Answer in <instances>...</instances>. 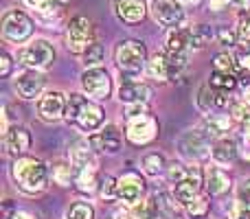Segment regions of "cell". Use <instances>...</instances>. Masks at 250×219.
I'll return each mask as SVG.
<instances>
[{
  "mask_svg": "<svg viewBox=\"0 0 250 219\" xmlns=\"http://www.w3.org/2000/svg\"><path fill=\"white\" fill-rule=\"evenodd\" d=\"M117 191H119V199L132 206L145 193V182H143V178L138 173H125L117 180Z\"/></svg>",
  "mask_w": 250,
  "mask_h": 219,
  "instance_id": "obj_13",
  "label": "cell"
},
{
  "mask_svg": "<svg viewBox=\"0 0 250 219\" xmlns=\"http://www.w3.org/2000/svg\"><path fill=\"white\" fill-rule=\"evenodd\" d=\"M229 7H233L230 0H208V9L211 11H226Z\"/></svg>",
  "mask_w": 250,
  "mask_h": 219,
  "instance_id": "obj_46",
  "label": "cell"
},
{
  "mask_svg": "<svg viewBox=\"0 0 250 219\" xmlns=\"http://www.w3.org/2000/svg\"><path fill=\"white\" fill-rule=\"evenodd\" d=\"M70 162H73L75 171L83 167H97V158H95V147L90 140L86 138H77V140L70 145Z\"/></svg>",
  "mask_w": 250,
  "mask_h": 219,
  "instance_id": "obj_18",
  "label": "cell"
},
{
  "mask_svg": "<svg viewBox=\"0 0 250 219\" xmlns=\"http://www.w3.org/2000/svg\"><path fill=\"white\" fill-rule=\"evenodd\" d=\"M217 42H220L222 46H235V44L239 42L237 31H230L229 26H220V29H217Z\"/></svg>",
  "mask_w": 250,
  "mask_h": 219,
  "instance_id": "obj_40",
  "label": "cell"
},
{
  "mask_svg": "<svg viewBox=\"0 0 250 219\" xmlns=\"http://www.w3.org/2000/svg\"><path fill=\"white\" fill-rule=\"evenodd\" d=\"M101 198L105 202H112V199H119V191H117V180L110 176H105V180H101Z\"/></svg>",
  "mask_w": 250,
  "mask_h": 219,
  "instance_id": "obj_39",
  "label": "cell"
},
{
  "mask_svg": "<svg viewBox=\"0 0 250 219\" xmlns=\"http://www.w3.org/2000/svg\"><path fill=\"white\" fill-rule=\"evenodd\" d=\"M147 13V0H114V16L123 24H138Z\"/></svg>",
  "mask_w": 250,
  "mask_h": 219,
  "instance_id": "obj_14",
  "label": "cell"
},
{
  "mask_svg": "<svg viewBox=\"0 0 250 219\" xmlns=\"http://www.w3.org/2000/svg\"><path fill=\"white\" fill-rule=\"evenodd\" d=\"M147 70H149V75L154 79H158V81H169V79H173L171 77V66H169L167 51L156 53V55L151 57V61L147 64Z\"/></svg>",
  "mask_w": 250,
  "mask_h": 219,
  "instance_id": "obj_24",
  "label": "cell"
},
{
  "mask_svg": "<svg viewBox=\"0 0 250 219\" xmlns=\"http://www.w3.org/2000/svg\"><path fill=\"white\" fill-rule=\"evenodd\" d=\"M51 173H53V180L57 182L60 186H68L70 184V178H73V173H75V167H73V162H55L51 167Z\"/></svg>",
  "mask_w": 250,
  "mask_h": 219,
  "instance_id": "obj_30",
  "label": "cell"
},
{
  "mask_svg": "<svg viewBox=\"0 0 250 219\" xmlns=\"http://www.w3.org/2000/svg\"><path fill=\"white\" fill-rule=\"evenodd\" d=\"M112 219H134V217L129 213V208H119V211L112 213Z\"/></svg>",
  "mask_w": 250,
  "mask_h": 219,
  "instance_id": "obj_49",
  "label": "cell"
},
{
  "mask_svg": "<svg viewBox=\"0 0 250 219\" xmlns=\"http://www.w3.org/2000/svg\"><path fill=\"white\" fill-rule=\"evenodd\" d=\"M151 211H154V204L149 199H138L136 204H132L129 213L134 219H151Z\"/></svg>",
  "mask_w": 250,
  "mask_h": 219,
  "instance_id": "obj_37",
  "label": "cell"
},
{
  "mask_svg": "<svg viewBox=\"0 0 250 219\" xmlns=\"http://www.w3.org/2000/svg\"><path fill=\"white\" fill-rule=\"evenodd\" d=\"M53 61H55L53 44L44 38H38V40H33V42L18 48V64H22L24 68L46 70V68H51Z\"/></svg>",
  "mask_w": 250,
  "mask_h": 219,
  "instance_id": "obj_4",
  "label": "cell"
},
{
  "mask_svg": "<svg viewBox=\"0 0 250 219\" xmlns=\"http://www.w3.org/2000/svg\"><path fill=\"white\" fill-rule=\"evenodd\" d=\"M200 186H202V173H200L198 167H189L187 176L178 184H173V195L178 198V202L187 204L195 195H200Z\"/></svg>",
  "mask_w": 250,
  "mask_h": 219,
  "instance_id": "obj_15",
  "label": "cell"
},
{
  "mask_svg": "<svg viewBox=\"0 0 250 219\" xmlns=\"http://www.w3.org/2000/svg\"><path fill=\"white\" fill-rule=\"evenodd\" d=\"M66 120L77 125L82 132L95 134L104 127L105 123V112L101 105L90 101L88 97L79 95V92H70L68 103H66Z\"/></svg>",
  "mask_w": 250,
  "mask_h": 219,
  "instance_id": "obj_1",
  "label": "cell"
},
{
  "mask_svg": "<svg viewBox=\"0 0 250 219\" xmlns=\"http://www.w3.org/2000/svg\"><path fill=\"white\" fill-rule=\"evenodd\" d=\"M44 75L40 70H33V68H26L24 73L16 75L13 79V90L18 92V97L22 99H40L44 92Z\"/></svg>",
  "mask_w": 250,
  "mask_h": 219,
  "instance_id": "obj_11",
  "label": "cell"
},
{
  "mask_svg": "<svg viewBox=\"0 0 250 219\" xmlns=\"http://www.w3.org/2000/svg\"><path fill=\"white\" fill-rule=\"evenodd\" d=\"M187 206V213H189L191 217H204L208 213V202H207V198H202V195H195L191 202H187L185 204Z\"/></svg>",
  "mask_w": 250,
  "mask_h": 219,
  "instance_id": "obj_34",
  "label": "cell"
},
{
  "mask_svg": "<svg viewBox=\"0 0 250 219\" xmlns=\"http://www.w3.org/2000/svg\"><path fill=\"white\" fill-rule=\"evenodd\" d=\"M151 99V88L138 81H123L119 88V101L125 105L132 103H147Z\"/></svg>",
  "mask_w": 250,
  "mask_h": 219,
  "instance_id": "obj_19",
  "label": "cell"
},
{
  "mask_svg": "<svg viewBox=\"0 0 250 219\" xmlns=\"http://www.w3.org/2000/svg\"><path fill=\"white\" fill-rule=\"evenodd\" d=\"M11 176L16 186L26 195L42 193L48 186V169L38 158H18L11 167Z\"/></svg>",
  "mask_w": 250,
  "mask_h": 219,
  "instance_id": "obj_2",
  "label": "cell"
},
{
  "mask_svg": "<svg viewBox=\"0 0 250 219\" xmlns=\"http://www.w3.org/2000/svg\"><path fill=\"white\" fill-rule=\"evenodd\" d=\"M235 198H237V206L250 211V178L248 180H242L235 191Z\"/></svg>",
  "mask_w": 250,
  "mask_h": 219,
  "instance_id": "obj_38",
  "label": "cell"
},
{
  "mask_svg": "<svg viewBox=\"0 0 250 219\" xmlns=\"http://www.w3.org/2000/svg\"><path fill=\"white\" fill-rule=\"evenodd\" d=\"M11 219H35V217L31 215L29 211H16V213L11 215Z\"/></svg>",
  "mask_w": 250,
  "mask_h": 219,
  "instance_id": "obj_50",
  "label": "cell"
},
{
  "mask_svg": "<svg viewBox=\"0 0 250 219\" xmlns=\"http://www.w3.org/2000/svg\"><path fill=\"white\" fill-rule=\"evenodd\" d=\"M66 103L68 97L60 90H48L38 99V116L46 123H55L60 119H66Z\"/></svg>",
  "mask_w": 250,
  "mask_h": 219,
  "instance_id": "obj_10",
  "label": "cell"
},
{
  "mask_svg": "<svg viewBox=\"0 0 250 219\" xmlns=\"http://www.w3.org/2000/svg\"><path fill=\"white\" fill-rule=\"evenodd\" d=\"M239 151H242V156L246 160H250V125H246V129H244V134L239 136V142H237Z\"/></svg>",
  "mask_w": 250,
  "mask_h": 219,
  "instance_id": "obj_44",
  "label": "cell"
},
{
  "mask_svg": "<svg viewBox=\"0 0 250 219\" xmlns=\"http://www.w3.org/2000/svg\"><path fill=\"white\" fill-rule=\"evenodd\" d=\"M215 92H211V83L208 86H202L198 92V108L200 112H204V114H208L213 108H215Z\"/></svg>",
  "mask_w": 250,
  "mask_h": 219,
  "instance_id": "obj_32",
  "label": "cell"
},
{
  "mask_svg": "<svg viewBox=\"0 0 250 219\" xmlns=\"http://www.w3.org/2000/svg\"><path fill=\"white\" fill-rule=\"evenodd\" d=\"M114 61L121 70L123 81H136L147 64V48L138 40H123L114 48Z\"/></svg>",
  "mask_w": 250,
  "mask_h": 219,
  "instance_id": "obj_3",
  "label": "cell"
},
{
  "mask_svg": "<svg viewBox=\"0 0 250 219\" xmlns=\"http://www.w3.org/2000/svg\"><path fill=\"white\" fill-rule=\"evenodd\" d=\"M213 66H215V70H222V73H235V68H239L237 57L229 55V53H220V55H215Z\"/></svg>",
  "mask_w": 250,
  "mask_h": 219,
  "instance_id": "obj_36",
  "label": "cell"
},
{
  "mask_svg": "<svg viewBox=\"0 0 250 219\" xmlns=\"http://www.w3.org/2000/svg\"><path fill=\"white\" fill-rule=\"evenodd\" d=\"M230 219H250V211H246V208H239V211L235 213Z\"/></svg>",
  "mask_w": 250,
  "mask_h": 219,
  "instance_id": "obj_51",
  "label": "cell"
},
{
  "mask_svg": "<svg viewBox=\"0 0 250 219\" xmlns=\"http://www.w3.org/2000/svg\"><path fill=\"white\" fill-rule=\"evenodd\" d=\"M187 171H189V167H185V164H173V167H169L167 169L169 184H178V182H180L182 178L187 176Z\"/></svg>",
  "mask_w": 250,
  "mask_h": 219,
  "instance_id": "obj_42",
  "label": "cell"
},
{
  "mask_svg": "<svg viewBox=\"0 0 250 219\" xmlns=\"http://www.w3.org/2000/svg\"><path fill=\"white\" fill-rule=\"evenodd\" d=\"M104 57H105V48L101 46V44L95 42L86 53H83V64H86V68H92V66H101Z\"/></svg>",
  "mask_w": 250,
  "mask_h": 219,
  "instance_id": "obj_33",
  "label": "cell"
},
{
  "mask_svg": "<svg viewBox=\"0 0 250 219\" xmlns=\"http://www.w3.org/2000/svg\"><path fill=\"white\" fill-rule=\"evenodd\" d=\"M242 99H246L248 103H250V86H246V88H244V95H242Z\"/></svg>",
  "mask_w": 250,
  "mask_h": 219,
  "instance_id": "obj_52",
  "label": "cell"
},
{
  "mask_svg": "<svg viewBox=\"0 0 250 219\" xmlns=\"http://www.w3.org/2000/svg\"><path fill=\"white\" fill-rule=\"evenodd\" d=\"M33 35V20L26 16L24 11L18 9H9L2 16V38L7 42L22 44Z\"/></svg>",
  "mask_w": 250,
  "mask_h": 219,
  "instance_id": "obj_7",
  "label": "cell"
},
{
  "mask_svg": "<svg viewBox=\"0 0 250 219\" xmlns=\"http://www.w3.org/2000/svg\"><path fill=\"white\" fill-rule=\"evenodd\" d=\"M95 44V29L92 22L86 16H75L68 22V31H66V46L75 55H83L88 48Z\"/></svg>",
  "mask_w": 250,
  "mask_h": 219,
  "instance_id": "obj_6",
  "label": "cell"
},
{
  "mask_svg": "<svg viewBox=\"0 0 250 219\" xmlns=\"http://www.w3.org/2000/svg\"><path fill=\"white\" fill-rule=\"evenodd\" d=\"M176 199H178L176 195L171 198V195H167V193H160V195H158V206L163 208V211H167L169 215H176V213H178V204H176Z\"/></svg>",
  "mask_w": 250,
  "mask_h": 219,
  "instance_id": "obj_41",
  "label": "cell"
},
{
  "mask_svg": "<svg viewBox=\"0 0 250 219\" xmlns=\"http://www.w3.org/2000/svg\"><path fill=\"white\" fill-rule=\"evenodd\" d=\"M90 142L97 151H104V154H117L121 149V132H119L117 125H105L99 132H95L90 136Z\"/></svg>",
  "mask_w": 250,
  "mask_h": 219,
  "instance_id": "obj_17",
  "label": "cell"
},
{
  "mask_svg": "<svg viewBox=\"0 0 250 219\" xmlns=\"http://www.w3.org/2000/svg\"><path fill=\"white\" fill-rule=\"evenodd\" d=\"M230 125H233V116L230 114H211V112H208V114L204 116V129H207L211 136H224L230 129Z\"/></svg>",
  "mask_w": 250,
  "mask_h": 219,
  "instance_id": "obj_25",
  "label": "cell"
},
{
  "mask_svg": "<svg viewBox=\"0 0 250 219\" xmlns=\"http://www.w3.org/2000/svg\"><path fill=\"white\" fill-rule=\"evenodd\" d=\"M191 48V26H176L167 35V51L182 53Z\"/></svg>",
  "mask_w": 250,
  "mask_h": 219,
  "instance_id": "obj_23",
  "label": "cell"
},
{
  "mask_svg": "<svg viewBox=\"0 0 250 219\" xmlns=\"http://www.w3.org/2000/svg\"><path fill=\"white\" fill-rule=\"evenodd\" d=\"M237 154H239V147L237 142L229 140V138H220V140L213 142V160H215L220 167H233L235 160H237Z\"/></svg>",
  "mask_w": 250,
  "mask_h": 219,
  "instance_id": "obj_20",
  "label": "cell"
},
{
  "mask_svg": "<svg viewBox=\"0 0 250 219\" xmlns=\"http://www.w3.org/2000/svg\"><path fill=\"white\" fill-rule=\"evenodd\" d=\"M215 31L211 24H193L191 26V48H204L213 40Z\"/></svg>",
  "mask_w": 250,
  "mask_h": 219,
  "instance_id": "obj_27",
  "label": "cell"
},
{
  "mask_svg": "<svg viewBox=\"0 0 250 219\" xmlns=\"http://www.w3.org/2000/svg\"><path fill=\"white\" fill-rule=\"evenodd\" d=\"M147 114V103H132L125 108V119L134 120V119H141V116Z\"/></svg>",
  "mask_w": 250,
  "mask_h": 219,
  "instance_id": "obj_43",
  "label": "cell"
},
{
  "mask_svg": "<svg viewBox=\"0 0 250 219\" xmlns=\"http://www.w3.org/2000/svg\"><path fill=\"white\" fill-rule=\"evenodd\" d=\"M9 73H11V57H9V53H2L0 55V75L7 77Z\"/></svg>",
  "mask_w": 250,
  "mask_h": 219,
  "instance_id": "obj_45",
  "label": "cell"
},
{
  "mask_svg": "<svg viewBox=\"0 0 250 219\" xmlns=\"http://www.w3.org/2000/svg\"><path fill=\"white\" fill-rule=\"evenodd\" d=\"M66 219H95V208L88 202H75L66 211Z\"/></svg>",
  "mask_w": 250,
  "mask_h": 219,
  "instance_id": "obj_31",
  "label": "cell"
},
{
  "mask_svg": "<svg viewBox=\"0 0 250 219\" xmlns=\"http://www.w3.org/2000/svg\"><path fill=\"white\" fill-rule=\"evenodd\" d=\"M31 142H33V138H31V132L26 127H11L7 129V132L2 134V147L7 149V154L11 156H22L24 151H29Z\"/></svg>",
  "mask_w": 250,
  "mask_h": 219,
  "instance_id": "obj_16",
  "label": "cell"
},
{
  "mask_svg": "<svg viewBox=\"0 0 250 219\" xmlns=\"http://www.w3.org/2000/svg\"><path fill=\"white\" fill-rule=\"evenodd\" d=\"M141 167L147 176H160V173L167 171V160L158 151H149V154H145L141 158Z\"/></svg>",
  "mask_w": 250,
  "mask_h": 219,
  "instance_id": "obj_26",
  "label": "cell"
},
{
  "mask_svg": "<svg viewBox=\"0 0 250 219\" xmlns=\"http://www.w3.org/2000/svg\"><path fill=\"white\" fill-rule=\"evenodd\" d=\"M237 66L244 70V73L250 75V51L242 53V55H237Z\"/></svg>",
  "mask_w": 250,
  "mask_h": 219,
  "instance_id": "obj_47",
  "label": "cell"
},
{
  "mask_svg": "<svg viewBox=\"0 0 250 219\" xmlns=\"http://www.w3.org/2000/svg\"><path fill=\"white\" fill-rule=\"evenodd\" d=\"M237 38L246 51H250V11H244V16L239 18V26H237Z\"/></svg>",
  "mask_w": 250,
  "mask_h": 219,
  "instance_id": "obj_35",
  "label": "cell"
},
{
  "mask_svg": "<svg viewBox=\"0 0 250 219\" xmlns=\"http://www.w3.org/2000/svg\"><path fill=\"white\" fill-rule=\"evenodd\" d=\"M180 2H182V4H193V7H195V4H200L202 0H180Z\"/></svg>",
  "mask_w": 250,
  "mask_h": 219,
  "instance_id": "obj_53",
  "label": "cell"
},
{
  "mask_svg": "<svg viewBox=\"0 0 250 219\" xmlns=\"http://www.w3.org/2000/svg\"><path fill=\"white\" fill-rule=\"evenodd\" d=\"M151 219H158V217H151Z\"/></svg>",
  "mask_w": 250,
  "mask_h": 219,
  "instance_id": "obj_55",
  "label": "cell"
},
{
  "mask_svg": "<svg viewBox=\"0 0 250 219\" xmlns=\"http://www.w3.org/2000/svg\"><path fill=\"white\" fill-rule=\"evenodd\" d=\"M233 9H239V11H250V0H230Z\"/></svg>",
  "mask_w": 250,
  "mask_h": 219,
  "instance_id": "obj_48",
  "label": "cell"
},
{
  "mask_svg": "<svg viewBox=\"0 0 250 219\" xmlns=\"http://www.w3.org/2000/svg\"><path fill=\"white\" fill-rule=\"evenodd\" d=\"M204 184H207L208 195H224L230 189V178L222 167H208Z\"/></svg>",
  "mask_w": 250,
  "mask_h": 219,
  "instance_id": "obj_21",
  "label": "cell"
},
{
  "mask_svg": "<svg viewBox=\"0 0 250 219\" xmlns=\"http://www.w3.org/2000/svg\"><path fill=\"white\" fill-rule=\"evenodd\" d=\"M158 136V123L151 119L149 114L141 116V119L129 120L127 125V140L136 147H143L147 142H151L154 138Z\"/></svg>",
  "mask_w": 250,
  "mask_h": 219,
  "instance_id": "obj_12",
  "label": "cell"
},
{
  "mask_svg": "<svg viewBox=\"0 0 250 219\" xmlns=\"http://www.w3.org/2000/svg\"><path fill=\"white\" fill-rule=\"evenodd\" d=\"M64 2H68V0H60V4H64Z\"/></svg>",
  "mask_w": 250,
  "mask_h": 219,
  "instance_id": "obj_54",
  "label": "cell"
},
{
  "mask_svg": "<svg viewBox=\"0 0 250 219\" xmlns=\"http://www.w3.org/2000/svg\"><path fill=\"white\" fill-rule=\"evenodd\" d=\"M211 134L207 129H187L180 138H178V154L185 160L191 162H200L213 151L211 147Z\"/></svg>",
  "mask_w": 250,
  "mask_h": 219,
  "instance_id": "obj_5",
  "label": "cell"
},
{
  "mask_svg": "<svg viewBox=\"0 0 250 219\" xmlns=\"http://www.w3.org/2000/svg\"><path fill=\"white\" fill-rule=\"evenodd\" d=\"M149 11L151 18L165 29H176L185 22V9L180 0H151Z\"/></svg>",
  "mask_w": 250,
  "mask_h": 219,
  "instance_id": "obj_9",
  "label": "cell"
},
{
  "mask_svg": "<svg viewBox=\"0 0 250 219\" xmlns=\"http://www.w3.org/2000/svg\"><path fill=\"white\" fill-rule=\"evenodd\" d=\"M75 186H77L79 193H95L97 189H101L99 182V173H97V167H83L75 171Z\"/></svg>",
  "mask_w": 250,
  "mask_h": 219,
  "instance_id": "obj_22",
  "label": "cell"
},
{
  "mask_svg": "<svg viewBox=\"0 0 250 219\" xmlns=\"http://www.w3.org/2000/svg\"><path fill=\"white\" fill-rule=\"evenodd\" d=\"M24 4L35 13V16H48V13L60 11V0H24Z\"/></svg>",
  "mask_w": 250,
  "mask_h": 219,
  "instance_id": "obj_29",
  "label": "cell"
},
{
  "mask_svg": "<svg viewBox=\"0 0 250 219\" xmlns=\"http://www.w3.org/2000/svg\"><path fill=\"white\" fill-rule=\"evenodd\" d=\"M211 88H215V90L220 92H230L235 86H237V77H235V73H222V70H215V73L211 75Z\"/></svg>",
  "mask_w": 250,
  "mask_h": 219,
  "instance_id": "obj_28",
  "label": "cell"
},
{
  "mask_svg": "<svg viewBox=\"0 0 250 219\" xmlns=\"http://www.w3.org/2000/svg\"><path fill=\"white\" fill-rule=\"evenodd\" d=\"M82 81V88L90 99H108L110 92H112V79H110V73L104 68V66H92V68H86L79 77Z\"/></svg>",
  "mask_w": 250,
  "mask_h": 219,
  "instance_id": "obj_8",
  "label": "cell"
}]
</instances>
